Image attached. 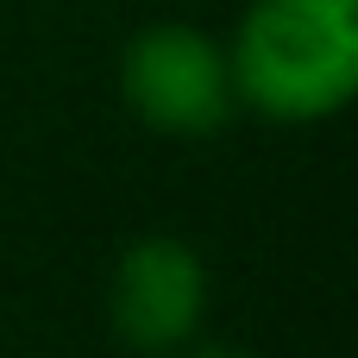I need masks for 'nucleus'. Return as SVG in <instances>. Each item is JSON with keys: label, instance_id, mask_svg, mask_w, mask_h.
Segmentation results:
<instances>
[{"label": "nucleus", "instance_id": "f257e3e1", "mask_svg": "<svg viewBox=\"0 0 358 358\" xmlns=\"http://www.w3.org/2000/svg\"><path fill=\"white\" fill-rule=\"evenodd\" d=\"M227 69L233 101L277 126L334 120L358 94V0H252Z\"/></svg>", "mask_w": 358, "mask_h": 358}, {"label": "nucleus", "instance_id": "f03ea898", "mask_svg": "<svg viewBox=\"0 0 358 358\" xmlns=\"http://www.w3.org/2000/svg\"><path fill=\"white\" fill-rule=\"evenodd\" d=\"M120 94L138 113V126L164 138H208L233 120V69L227 44H214L189 19L145 25L120 57Z\"/></svg>", "mask_w": 358, "mask_h": 358}, {"label": "nucleus", "instance_id": "20e7f679", "mask_svg": "<svg viewBox=\"0 0 358 358\" xmlns=\"http://www.w3.org/2000/svg\"><path fill=\"white\" fill-rule=\"evenodd\" d=\"M195 358H245V352H233V346H208V352H195Z\"/></svg>", "mask_w": 358, "mask_h": 358}, {"label": "nucleus", "instance_id": "7ed1b4c3", "mask_svg": "<svg viewBox=\"0 0 358 358\" xmlns=\"http://www.w3.org/2000/svg\"><path fill=\"white\" fill-rule=\"evenodd\" d=\"M201 302H208V271L201 258L182 245V239H132L113 264V283H107V315H113V334L132 346V352H176L195 321H201Z\"/></svg>", "mask_w": 358, "mask_h": 358}]
</instances>
